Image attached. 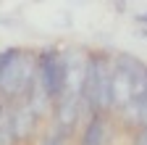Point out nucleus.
<instances>
[{
  "label": "nucleus",
  "mask_w": 147,
  "mask_h": 145,
  "mask_svg": "<svg viewBox=\"0 0 147 145\" xmlns=\"http://www.w3.org/2000/svg\"><path fill=\"white\" fill-rule=\"evenodd\" d=\"M37 79V58H32L21 48L0 50V95L3 100H24L32 82Z\"/></svg>",
  "instance_id": "nucleus-1"
},
{
  "label": "nucleus",
  "mask_w": 147,
  "mask_h": 145,
  "mask_svg": "<svg viewBox=\"0 0 147 145\" xmlns=\"http://www.w3.org/2000/svg\"><path fill=\"white\" fill-rule=\"evenodd\" d=\"M110 77H113V61L102 53H92L87 58V77L82 93V106L87 116L110 111Z\"/></svg>",
  "instance_id": "nucleus-2"
},
{
  "label": "nucleus",
  "mask_w": 147,
  "mask_h": 145,
  "mask_svg": "<svg viewBox=\"0 0 147 145\" xmlns=\"http://www.w3.org/2000/svg\"><path fill=\"white\" fill-rule=\"evenodd\" d=\"M37 77H40L45 93L50 95V100L55 106L61 100L63 84H66V50L45 48L40 56H37Z\"/></svg>",
  "instance_id": "nucleus-3"
},
{
  "label": "nucleus",
  "mask_w": 147,
  "mask_h": 145,
  "mask_svg": "<svg viewBox=\"0 0 147 145\" xmlns=\"http://www.w3.org/2000/svg\"><path fill=\"white\" fill-rule=\"evenodd\" d=\"M8 114H11V124H13L16 140H18V142L32 140L34 132H37V124H40V119L32 114V108H29L24 100H18V103H11V106H8Z\"/></svg>",
  "instance_id": "nucleus-4"
},
{
  "label": "nucleus",
  "mask_w": 147,
  "mask_h": 145,
  "mask_svg": "<svg viewBox=\"0 0 147 145\" xmlns=\"http://www.w3.org/2000/svg\"><path fill=\"white\" fill-rule=\"evenodd\" d=\"M79 145H108V114L87 116L79 132Z\"/></svg>",
  "instance_id": "nucleus-5"
},
{
  "label": "nucleus",
  "mask_w": 147,
  "mask_h": 145,
  "mask_svg": "<svg viewBox=\"0 0 147 145\" xmlns=\"http://www.w3.org/2000/svg\"><path fill=\"white\" fill-rule=\"evenodd\" d=\"M40 145H71V132L53 124L50 129L40 137Z\"/></svg>",
  "instance_id": "nucleus-6"
},
{
  "label": "nucleus",
  "mask_w": 147,
  "mask_h": 145,
  "mask_svg": "<svg viewBox=\"0 0 147 145\" xmlns=\"http://www.w3.org/2000/svg\"><path fill=\"white\" fill-rule=\"evenodd\" d=\"M129 114H134V124H139V127H147V84H144V90H142V95L126 108ZM123 111V114H126Z\"/></svg>",
  "instance_id": "nucleus-7"
},
{
  "label": "nucleus",
  "mask_w": 147,
  "mask_h": 145,
  "mask_svg": "<svg viewBox=\"0 0 147 145\" xmlns=\"http://www.w3.org/2000/svg\"><path fill=\"white\" fill-rule=\"evenodd\" d=\"M0 145H18L16 132H13V124H11V114H8V106L0 111Z\"/></svg>",
  "instance_id": "nucleus-8"
},
{
  "label": "nucleus",
  "mask_w": 147,
  "mask_h": 145,
  "mask_svg": "<svg viewBox=\"0 0 147 145\" xmlns=\"http://www.w3.org/2000/svg\"><path fill=\"white\" fill-rule=\"evenodd\" d=\"M137 24H142V27L147 29V13H139V16H137Z\"/></svg>",
  "instance_id": "nucleus-9"
},
{
  "label": "nucleus",
  "mask_w": 147,
  "mask_h": 145,
  "mask_svg": "<svg viewBox=\"0 0 147 145\" xmlns=\"http://www.w3.org/2000/svg\"><path fill=\"white\" fill-rule=\"evenodd\" d=\"M3 108H5V106H3V95H0V111H3Z\"/></svg>",
  "instance_id": "nucleus-10"
},
{
  "label": "nucleus",
  "mask_w": 147,
  "mask_h": 145,
  "mask_svg": "<svg viewBox=\"0 0 147 145\" xmlns=\"http://www.w3.org/2000/svg\"><path fill=\"white\" fill-rule=\"evenodd\" d=\"M142 37H147V29H142Z\"/></svg>",
  "instance_id": "nucleus-11"
}]
</instances>
